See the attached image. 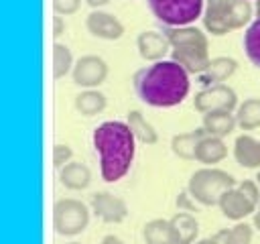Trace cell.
<instances>
[{
	"label": "cell",
	"instance_id": "6da1fadb",
	"mask_svg": "<svg viewBox=\"0 0 260 244\" xmlns=\"http://www.w3.org/2000/svg\"><path fill=\"white\" fill-rule=\"evenodd\" d=\"M136 96L154 108H171L181 104L189 94V73L173 59L156 61L140 67L132 75Z\"/></svg>",
	"mask_w": 260,
	"mask_h": 244
},
{
	"label": "cell",
	"instance_id": "7a4b0ae2",
	"mask_svg": "<svg viewBox=\"0 0 260 244\" xmlns=\"http://www.w3.org/2000/svg\"><path fill=\"white\" fill-rule=\"evenodd\" d=\"M93 148L100 155V173L106 183L122 179L134 159L136 136L122 120H106L91 134Z\"/></svg>",
	"mask_w": 260,
	"mask_h": 244
},
{
	"label": "cell",
	"instance_id": "3957f363",
	"mask_svg": "<svg viewBox=\"0 0 260 244\" xmlns=\"http://www.w3.org/2000/svg\"><path fill=\"white\" fill-rule=\"evenodd\" d=\"M252 18L248 0H207L203 10V26L209 35L221 37L234 28H242Z\"/></svg>",
	"mask_w": 260,
	"mask_h": 244
},
{
	"label": "cell",
	"instance_id": "277c9868",
	"mask_svg": "<svg viewBox=\"0 0 260 244\" xmlns=\"http://www.w3.org/2000/svg\"><path fill=\"white\" fill-rule=\"evenodd\" d=\"M236 185V179L228 171L217 167H201L189 177L187 191L201 205H217L219 197Z\"/></svg>",
	"mask_w": 260,
	"mask_h": 244
},
{
	"label": "cell",
	"instance_id": "5b68a950",
	"mask_svg": "<svg viewBox=\"0 0 260 244\" xmlns=\"http://www.w3.org/2000/svg\"><path fill=\"white\" fill-rule=\"evenodd\" d=\"M162 26H187L203 12V0H146Z\"/></svg>",
	"mask_w": 260,
	"mask_h": 244
},
{
	"label": "cell",
	"instance_id": "8992f818",
	"mask_svg": "<svg viewBox=\"0 0 260 244\" xmlns=\"http://www.w3.org/2000/svg\"><path fill=\"white\" fill-rule=\"evenodd\" d=\"M89 224V207L75 199L63 197L53 205V228L59 236H77Z\"/></svg>",
	"mask_w": 260,
	"mask_h": 244
},
{
	"label": "cell",
	"instance_id": "52a82bcc",
	"mask_svg": "<svg viewBox=\"0 0 260 244\" xmlns=\"http://www.w3.org/2000/svg\"><path fill=\"white\" fill-rule=\"evenodd\" d=\"M193 106L197 112H232L238 106V96L228 83H213L203 89H199L193 98Z\"/></svg>",
	"mask_w": 260,
	"mask_h": 244
},
{
	"label": "cell",
	"instance_id": "ba28073f",
	"mask_svg": "<svg viewBox=\"0 0 260 244\" xmlns=\"http://www.w3.org/2000/svg\"><path fill=\"white\" fill-rule=\"evenodd\" d=\"M73 81L85 89H95L108 77V63L100 55H83L73 65Z\"/></svg>",
	"mask_w": 260,
	"mask_h": 244
},
{
	"label": "cell",
	"instance_id": "9c48e42d",
	"mask_svg": "<svg viewBox=\"0 0 260 244\" xmlns=\"http://www.w3.org/2000/svg\"><path fill=\"white\" fill-rule=\"evenodd\" d=\"M89 207L91 211L106 224H120L128 216V205L120 195H114L110 191H95L89 195Z\"/></svg>",
	"mask_w": 260,
	"mask_h": 244
},
{
	"label": "cell",
	"instance_id": "30bf717a",
	"mask_svg": "<svg viewBox=\"0 0 260 244\" xmlns=\"http://www.w3.org/2000/svg\"><path fill=\"white\" fill-rule=\"evenodd\" d=\"M171 59L177 61L187 73L199 75L209 63V43H181L171 51Z\"/></svg>",
	"mask_w": 260,
	"mask_h": 244
},
{
	"label": "cell",
	"instance_id": "8fae6325",
	"mask_svg": "<svg viewBox=\"0 0 260 244\" xmlns=\"http://www.w3.org/2000/svg\"><path fill=\"white\" fill-rule=\"evenodd\" d=\"M85 26L93 37L104 39V41H118L124 35L122 20L104 10H91L85 18Z\"/></svg>",
	"mask_w": 260,
	"mask_h": 244
},
{
	"label": "cell",
	"instance_id": "7c38bea8",
	"mask_svg": "<svg viewBox=\"0 0 260 244\" xmlns=\"http://www.w3.org/2000/svg\"><path fill=\"white\" fill-rule=\"evenodd\" d=\"M169 47H171V43L162 30H142L136 37L138 55L152 63L162 61V57L169 53Z\"/></svg>",
	"mask_w": 260,
	"mask_h": 244
},
{
	"label": "cell",
	"instance_id": "4fadbf2b",
	"mask_svg": "<svg viewBox=\"0 0 260 244\" xmlns=\"http://www.w3.org/2000/svg\"><path fill=\"white\" fill-rule=\"evenodd\" d=\"M217 205H219L221 214H223L228 220H234V222H240L242 218L254 214L256 207H258V203H254L252 199H248V197L238 189V185L232 187V189H228V191L219 197V203H217Z\"/></svg>",
	"mask_w": 260,
	"mask_h": 244
},
{
	"label": "cell",
	"instance_id": "5bb4252c",
	"mask_svg": "<svg viewBox=\"0 0 260 244\" xmlns=\"http://www.w3.org/2000/svg\"><path fill=\"white\" fill-rule=\"evenodd\" d=\"M238 69V61L234 57L228 55H219L209 59L207 67L199 73V83H203V87L213 85V83H223L225 79H230Z\"/></svg>",
	"mask_w": 260,
	"mask_h": 244
},
{
	"label": "cell",
	"instance_id": "9a60e30c",
	"mask_svg": "<svg viewBox=\"0 0 260 244\" xmlns=\"http://www.w3.org/2000/svg\"><path fill=\"white\" fill-rule=\"evenodd\" d=\"M228 157V146L223 142V138L207 134V130L201 134L197 148H195V161L203 163L205 167H213L215 163L223 161Z\"/></svg>",
	"mask_w": 260,
	"mask_h": 244
},
{
	"label": "cell",
	"instance_id": "2e32d148",
	"mask_svg": "<svg viewBox=\"0 0 260 244\" xmlns=\"http://www.w3.org/2000/svg\"><path fill=\"white\" fill-rule=\"evenodd\" d=\"M142 238H144V244H181L173 222L162 218L148 220L142 228Z\"/></svg>",
	"mask_w": 260,
	"mask_h": 244
},
{
	"label": "cell",
	"instance_id": "e0dca14e",
	"mask_svg": "<svg viewBox=\"0 0 260 244\" xmlns=\"http://www.w3.org/2000/svg\"><path fill=\"white\" fill-rule=\"evenodd\" d=\"M234 159L244 169L260 167V138L252 134H240L234 140Z\"/></svg>",
	"mask_w": 260,
	"mask_h": 244
},
{
	"label": "cell",
	"instance_id": "ac0fdd59",
	"mask_svg": "<svg viewBox=\"0 0 260 244\" xmlns=\"http://www.w3.org/2000/svg\"><path fill=\"white\" fill-rule=\"evenodd\" d=\"M59 181L63 183V187H67L71 191H79V189H85L89 185L91 171H89V167L85 163L71 161L63 169H59Z\"/></svg>",
	"mask_w": 260,
	"mask_h": 244
},
{
	"label": "cell",
	"instance_id": "d6986e66",
	"mask_svg": "<svg viewBox=\"0 0 260 244\" xmlns=\"http://www.w3.org/2000/svg\"><path fill=\"white\" fill-rule=\"evenodd\" d=\"M236 124H238L236 116L232 112H225V110H221V112H207L201 118V126L207 130V134H213V136H219V138L232 134Z\"/></svg>",
	"mask_w": 260,
	"mask_h": 244
},
{
	"label": "cell",
	"instance_id": "ffe728a7",
	"mask_svg": "<svg viewBox=\"0 0 260 244\" xmlns=\"http://www.w3.org/2000/svg\"><path fill=\"white\" fill-rule=\"evenodd\" d=\"M203 132H205V128L201 126V128L189 130V132L175 134L171 138V150H173V155H177L183 161L195 159V148H197V142H199V138H201Z\"/></svg>",
	"mask_w": 260,
	"mask_h": 244
},
{
	"label": "cell",
	"instance_id": "44dd1931",
	"mask_svg": "<svg viewBox=\"0 0 260 244\" xmlns=\"http://www.w3.org/2000/svg\"><path fill=\"white\" fill-rule=\"evenodd\" d=\"M106 104H108V100L100 89H83L75 96V102H73L75 110L85 118L100 114L106 108Z\"/></svg>",
	"mask_w": 260,
	"mask_h": 244
},
{
	"label": "cell",
	"instance_id": "7402d4cb",
	"mask_svg": "<svg viewBox=\"0 0 260 244\" xmlns=\"http://www.w3.org/2000/svg\"><path fill=\"white\" fill-rule=\"evenodd\" d=\"M126 124L130 126V130L134 132V136L144 142V144H156L158 142V132L154 130V126L144 118L142 112L138 110H130L128 112V118H126Z\"/></svg>",
	"mask_w": 260,
	"mask_h": 244
},
{
	"label": "cell",
	"instance_id": "603a6c76",
	"mask_svg": "<svg viewBox=\"0 0 260 244\" xmlns=\"http://www.w3.org/2000/svg\"><path fill=\"white\" fill-rule=\"evenodd\" d=\"M177 234H179V240L181 244H195L197 242V234H199V224L195 220L193 214L189 211H177L173 218H171Z\"/></svg>",
	"mask_w": 260,
	"mask_h": 244
},
{
	"label": "cell",
	"instance_id": "cb8c5ba5",
	"mask_svg": "<svg viewBox=\"0 0 260 244\" xmlns=\"http://www.w3.org/2000/svg\"><path fill=\"white\" fill-rule=\"evenodd\" d=\"M236 122L242 130H254L260 126V98H246L236 112Z\"/></svg>",
	"mask_w": 260,
	"mask_h": 244
},
{
	"label": "cell",
	"instance_id": "d4e9b609",
	"mask_svg": "<svg viewBox=\"0 0 260 244\" xmlns=\"http://www.w3.org/2000/svg\"><path fill=\"white\" fill-rule=\"evenodd\" d=\"M252 226L246 222H238L232 228H221L219 232H215V240L219 244H250L252 242Z\"/></svg>",
	"mask_w": 260,
	"mask_h": 244
},
{
	"label": "cell",
	"instance_id": "484cf974",
	"mask_svg": "<svg viewBox=\"0 0 260 244\" xmlns=\"http://www.w3.org/2000/svg\"><path fill=\"white\" fill-rule=\"evenodd\" d=\"M69 69H73L71 49L67 45L55 43L53 45V77L55 79H61L65 73H69Z\"/></svg>",
	"mask_w": 260,
	"mask_h": 244
},
{
	"label": "cell",
	"instance_id": "4316f807",
	"mask_svg": "<svg viewBox=\"0 0 260 244\" xmlns=\"http://www.w3.org/2000/svg\"><path fill=\"white\" fill-rule=\"evenodd\" d=\"M244 51L248 55V59L260 67V16L248 26L246 35H244Z\"/></svg>",
	"mask_w": 260,
	"mask_h": 244
},
{
	"label": "cell",
	"instance_id": "83f0119b",
	"mask_svg": "<svg viewBox=\"0 0 260 244\" xmlns=\"http://www.w3.org/2000/svg\"><path fill=\"white\" fill-rule=\"evenodd\" d=\"M73 148L69 144H55L53 146V165L55 169H63L67 163H71Z\"/></svg>",
	"mask_w": 260,
	"mask_h": 244
},
{
	"label": "cell",
	"instance_id": "f1b7e54d",
	"mask_svg": "<svg viewBox=\"0 0 260 244\" xmlns=\"http://www.w3.org/2000/svg\"><path fill=\"white\" fill-rule=\"evenodd\" d=\"M81 6V0H53V10L55 14H63V16H69V14H75Z\"/></svg>",
	"mask_w": 260,
	"mask_h": 244
},
{
	"label": "cell",
	"instance_id": "f546056e",
	"mask_svg": "<svg viewBox=\"0 0 260 244\" xmlns=\"http://www.w3.org/2000/svg\"><path fill=\"white\" fill-rule=\"evenodd\" d=\"M189 199H193V197L189 195V191H183V193L179 195V199H177V205H183V207H187V211H195V207H193V201H189Z\"/></svg>",
	"mask_w": 260,
	"mask_h": 244
},
{
	"label": "cell",
	"instance_id": "4dcf8cb0",
	"mask_svg": "<svg viewBox=\"0 0 260 244\" xmlns=\"http://www.w3.org/2000/svg\"><path fill=\"white\" fill-rule=\"evenodd\" d=\"M63 30H65V22L61 20V16H55V18H53V37H55V39L61 37Z\"/></svg>",
	"mask_w": 260,
	"mask_h": 244
},
{
	"label": "cell",
	"instance_id": "1f68e13d",
	"mask_svg": "<svg viewBox=\"0 0 260 244\" xmlns=\"http://www.w3.org/2000/svg\"><path fill=\"white\" fill-rule=\"evenodd\" d=\"M102 244H126V242L120 236H116V234H106L102 238Z\"/></svg>",
	"mask_w": 260,
	"mask_h": 244
},
{
	"label": "cell",
	"instance_id": "d6a6232c",
	"mask_svg": "<svg viewBox=\"0 0 260 244\" xmlns=\"http://www.w3.org/2000/svg\"><path fill=\"white\" fill-rule=\"evenodd\" d=\"M252 224H254V228L260 232V201H258V207H256V211H254V218H252Z\"/></svg>",
	"mask_w": 260,
	"mask_h": 244
},
{
	"label": "cell",
	"instance_id": "836d02e7",
	"mask_svg": "<svg viewBox=\"0 0 260 244\" xmlns=\"http://www.w3.org/2000/svg\"><path fill=\"white\" fill-rule=\"evenodd\" d=\"M85 2H87V4L91 6V8H95V10H98L100 6H106V4L110 2V0H85Z\"/></svg>",
	"mask_w": 260,
	"mask_h": 244
},
{
	"label": "cell",
	"instance_id": "e575fe53",
	"mask_svg": "<svg viewBox=\"0 0 260 244\" xmlns=\"http://www.w3.org/2000/svg\"><path fill=\"white\" fill-rule=\"evenodd\" d=\"M195 244H219V242L215 240V236H211V238H201V240H197Z\"/></svg>",
	"mask_w": 260,
	"mask_h": 244
},
{
	"label": "cell",
	"instance_id": "d590c367",
	"mask_svg": "<svg viewBox=\"0 0 260 244\" xmlns=\"http://www.w3.org/2000/svg\"><path fill=\"white\" fill-rule=\"evenodd\" d=\"M256 14L260 16V0H256Z\"/></svg>",
	"mask_w": 260,
	"mask_h": 244
},
{
	"label": "cell",
	"instance_id": "8d00e7d4",
	"mask_svg": "<svg viewBox=\"0 0 260 244\" xmlns=\"http://www.w3.org/2000/svg\"><path fill=\"white\" fill-rule=\"evenodd\" d=\"M256 183L260 185V171H258V175H256Z\"/></svg>",
	"mask_w": 260,
	"mask_h": 244
},
{
	"label": "cell",
	"instance_id": "74e56055",
	"mask_svg": "<svg viewBox=\"0 0 260 244\" xmlns=\"http://www.w3.org/2000/svg\"><path fill=\"white\" fill-rule=\"evenodd\" d=\"M69 244H79V242H69Z\"/></svg>",
	"mask_w": 260,
	"mask_h": 244
}]
</instances>
